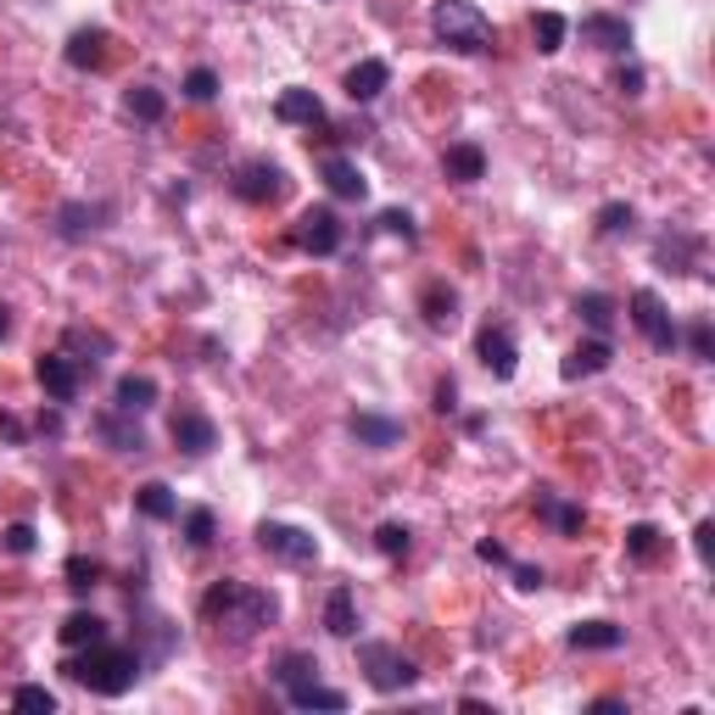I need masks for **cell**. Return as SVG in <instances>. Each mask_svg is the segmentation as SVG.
Here are the masks:
<instances>
[{"label":"cell","mask_w":715,"mask_h":715,"mask_svg":"<svg viewBox=\"0 0 715 715\" xmlns=\"http://www.w3.org/2000/svg\"><path fill=\"white\" fill-rule=\"evenodd\" d=\"M386 85H392V68H386L381 57H364V62H358V68L346 74V96H352L358 107H370Z\"/></svg>","instance_id":"16"},{"label":"cell","mask_w":715,"mask_h":715,"mask_svg":"<svg viewBox=\"0 0 715 715\" xmlns=\"http://www.w3.org/2000/svg\"><path fill=\"white\" fill-rule=\"evenodd\" d=\"M358 665H364V676H370L375 693H403V687L420 682L414 659L403 648H392V643H358Z\"/></svg>","instance_id":"4"},{"label":"cell","mask_w":715,"mask_h":715,"mask_svg":"<svg viewBox=\"0 0 715 715\" xmlns=\"http://www.w3.org/2000/svg\"><path fill=\"white\" fill-rule=\"evenodd\" d=\"M375 548H381L386 559H409V548H414V531H409V526H398V520H386V526L375 531Z\"/></svg>","instance_id":"36"},{"label":"cell","mask_w":715,"mask_h":715,"mask_svg":"<svg viewBox=\"0 0 715 715\" xmlns=\"http://www.w3.org/2000/svg\"><path fill=\"white\" fill-rule=\"evenodd\" d=\"M202 620L229 631V643H246V637H257L263 626L280 620V604H274V592H257L246 581H213L202 592Z\"/></svg>","instance_id":"1"},{"label":"cell","mask_w":715,"mask_h":715,"mask_svg":"<svg viewBox=\"0 0 715 715\" xmlns=\"http://www.w3.org/2000/svg\"><path fill=\"white\" fill-rule=\"evenodd\" d=\"M420 313H425L431 330H453V324H459V291H453L448 280H431V285L420 291Z\"/></svg>","instance_id":"15"},{"label":"cell","mask_w":715,"mask_h":715,"mask_svg":"<svg viewBox=\"0 0 715 715\" xmlns=\"http://www.w3.org/2000/svg\"><path fill=\"white\" fill-rule=\"evenodd\" d=\"M35 375H40V386H46V398H51V403H74V398H79V386H85V370L74 364L68 352H46L40 364H35Z\"/></svg>","instance_id":"10"},{"label":"cell","mask_w":715,"mask_h":715,"mask_svg":"<svg viewBox=\"0 0 715 715\" xmlns=\"http://www.w3.org/2000/svg\"><path fill=\"white\" fill-rule=\"evenodd\" d=\"M576 313H581V324H587L592 335H609V330H615V302H609L604 291H581V296H576Z\"/></svg>","instance_id":"28"},{"label":"cell","mask_w":715,"mask_h":715,"mask_svg":"<svg viewBox=\"0 0 715 715\" xmlns=\"http://www.w3.org/2000/svg\"><path fill=\"white\" fill-rule=\"evenodd\" d=\"M229 190H235L241 202H252V207H268V202H280V196H285V168H280V163H268V157H252V163H241V168H235Z\"/></svg>","instance_id":"5"},{"label":"cell","mask_w":715,"mask_h":715,"mask_svg":"<svg viewBox=\"0 0 715 715\" xmlns=\"http://www.w3.org/2000/svg\"><path fill=\"white\" fill-rule=\"evenodd\" d=\"M476 559H487V565H509V548L487 537V542H476Z\"/></svg>","instance_id":"45"},{"label":"cell","mask_w":715,"mask_h":715,"mask_svg":"<svg viewBox=\"0 0 715 715\" xmlns=\"http://www.w3.org/2000/svg\"><path fill=\"white\" fill-rule=\"evenodd\" d=\"M581 40L620 57V51H631V23L626 18H609V12H592V18H581Z\"/></svg>","instance_id":"13"},{"label":"cell","mask_w":715,"mask_h":715,"mask_svg":"<svg viewBox=\"0 0 715 715\" xmlns=\"http://www.w3.org/2000/svg\"><path fill=\"white\" fill-rule=\"evenodd\" d=\"M285 704H291V709H346V693H335V687H319V676H313V682H296V687H285Z\"/></svg>","instance_id":"26"},{"label":"cell","mask_w":715,"mask_h":715,"mask_svg":"<svg viewBox=\"0 0 715 715\" xmlns=\"http://www.w3.org/2000/svg\"><path fill=\"white\" fill-rule=\"evenodd\" d=\"M7 335H12V307L0 302V341H7Z\"/></svg>","instance_id":"50"},{"label":"cell","mask_w":715,"mask_h":715,"mask_svg":"<svg viewBox=\"0 0 715 715\" xmlns=\"http://www.w3.org/2000/svg\"><path fill=\"white\" fill-rule=\"evenodd\" d=\"M537 520H548L559 537H581V526H587V515H581L576 503L554 498V492H537Z\"/></svg>","instance_id":"24"},{"label":"cell","mask_w":715,"mask_h":715,"mask_svg":"<svg viewBox=\"0 0 715 715\" xmlns=\"http://www.w3.org/2000/svg\"><path fill=\"white\" fill-rule=\"evenodd\" d=\"M631 324L643 330V341H648L654 352H670V346L682 341V330H676L670 307L659 302V291H631Z\"/></svg>","instance_id":"6"},{"label":"cell","mask_w":715,"mask_h":715,"mask_svg":"<svg viewBox=\"0 0 715 715\" xmlns=\"http://www.w3.org/2000/svg\"><path fill=\"white\" fill-rule=\"evenodd\" d=\"M476 352H481V364L492 370V381H515V370H520V346H515V330H509V324H481Z\"/></svg>","instance_id":"9"},{"label":"cell","mask_w":715,"mask_h":715,"mask_svg":"<svg viewBox=\"0 0 715 715\" xmlns=\"http://www.w3.org/2000/svg\"><path fill=\"white\" fill-rule=\"evenodd\" d=\"M565 35H570V23H565L559 12H537V18H531V40H537L542 57H554V51L565 46Z\"/></svg>","instance_id":"31"},{"label":"cell","mask_w":715,"mask_h":715,"mask_svg":"<svg viewBox=\"0 0 715 715\" xmlns=\"http://www.w3.org/2000/svg\"><path fill=\"white\" fill-rule=\"evenodd\" d=\"M615 364V346H609V335H592V341H581L565 364H559V375L565 381H587V375H604Z\"/></svg>","instance_id":"12"},{"label":"cell","mask_w":715,"mask_h":715,"mask_svg":"<svg viewBox=\"0 0 715 715\" xmlns=\"http://www.w3.org/2000/svg\"><path fill=\"white\" fill-rule=\"evenodd\" d=\"M565 643H570V648H581V654H604V648H620V643H626V631H620L615 620H576V626L565 631Z\"/></svg>","instance_id":"19"},{"label":"cell","mask_w":715,"mask_h":715,"mask_svg":"<svg viewBox=\"0 0 715 715\" xmlns=\"http://www.w3.org/2000/svg\"><path fill=\"white\" fill-rule=\"evenodd\" d=\"M693 548H698V559H709V548H715V526H709V520L693 531Z\"/></svg>","instance_id":"49"},{"label":"cell","mask_w":715,"mask_h":715,"mask_svg":"<svg viewBox=\"0 0 715 715\" xmlns=\"http://www.w3.org/2000/svg\"><path fill=\"white\" fill-rule=\"evenodd\" d=\"M23 437H29V425L18 414H0V442H23Z\"/></svg>","instance_id":"47"},{"label":"cell","mask_w":715,"mask_h":715,"mask_svg":"<svg viewBox=\"0 0 715 715\" xmlns=\"http://www.w3.org/2000/svg\"><path fill=\"white\" fill-rule=\"evenodd\" d=\"M442 174L453 179V185H476V179H487V151L481 146H448V157H442Z\"/></svg>","instance_id":"20"},{"label":"cell","mask_w":715,"mask_h":715,"mask_svg":"<svg viewBox=\"0 0 715 715\" xmlns=\"http://www.w3.org/2000/svg\"><path fill=\"white\" fill-rule=\"evenodd\" d=\"M291 241H296L302 252H313V257L341 252V218H335V207H302V213H296Z\"/></svg>","instance_id":"8"},{"label":"cell","mask_w":715,"mask_h":715,"mask_svg":"<svg viewBox=\"0 0 715 715\" xmlns=\"http://www.w3.org/2000/svg\"><path fill=\"white\" fill-rule=\"evenodd\" d=\"M274 118H280V124H307V129H313V124H324V101H319L313 90H285V96L274 101Z\"/></svg>","instance_id":"22"},{"label":"cell","mask_w":715,"mask_h":715,"mask_svg":"<svg viewBox=\"0 0 715 715\" xmlns=\"http://www.w3.org/2000/svg\"><path fill=\"white\" fill-rule=\"evenodd\" d=\"M101 218H107L101 202H62L57 207V235L62 241H85L90 229H101Z\"/></svg>","instance_id":"18"},{"label":"cell","mask_w":715,"mask_h":715,"mask_svg":"<svg viewBox=\"0 0 715 715\" xmlns=\"http://www.w3.org/2000/svg\"><path fill=\"white\" fill-rule=\"evenodd\" d=\"M112 403H118V414H146L157 403V381L151 375H118Z\"/></svg>","instance_id":"23"},{"label":"cell","mask_w":715,"mask_h":715,"mask_svg":"<svg viewBox=\"0 0 715 715\" xmlns=\"http://www.w3.org/2000/svg\"><path fill=\"white\" fill-rule=\"evenodd\" d=\"M35 542H40V537H35V526H29V520L7 526V554H18V559H23V554H35Z\"/></svg>","instance_id":"42"},{"label":"cell","mask_w":715,"mask_h":715,"mask_svg":"<svg viewBox=\"0 0 715 715\" xmlns=\"http://www.w3.org/2000/svg\"><path fill=\"white\" fill-rule=\"evenodd\" d=\"M185 96H190V101H213V96H218V74H213V68H190Z\"/></svg>","instance_id":"41"},{"label":"cell","mask_w":715,"mask_h":715,"mask_svg":"<svg viewBox=\"0 0 715 715\" xmlns=\"http://www.w3.org/2000/svg\"><path fill=\"white\" fill-rule=\"evenodd\" d=\"M324 631H335V637H352V631H358V604H352V587H335V592L324 598Z\"/></svg>","instance_id":"27"},{"label":"cell","mask_w":715,"mask_h":715,"mask_svg":"<svg viewBox=\"0 0 715 715\" xmlns=\"http://www.w3.org/2000/svg\"><path fill=\"white\" fill-rule=\"evenodd\" d=\"M12 709H23V715H51V709H57V693L40 687V682H23V687L12 693Z\"/></svg>","instance_id":"35"},{"label":"cell","mask_w":715,"mask_h":715,"mask_svg":"<svg viewBox=\"0 0 715 715\" xmlns=\"http://www.w3.org/2000/svg\"><path fill=\"white\" fill-rule=\"evenodd\" d=\"M213 537H218L213 509H190V515H185V542H190V548H213Z\"/></svg>","instance_id":"38"},{"label":"cell","mask_w":715,"mask_h":715,"mask_svg":"<svg viewBox=\"0 0 715 715\" xmlns=\"http://www.w3.org/2000/svg\"><path fill=\"white\" fill-rule=\"evenodd\" d=\"M509 570H515V581H520L526 592H537V587H542V570H537V565H515V559H509Z\"/></svg>","instance_id":"46"},{"label":"cell","mask_w":715,"mask_h":715,"mask_svg":"<svg viewBox=\"0 0 715 715\" xmlns=\"http://www.w3.org/2000/svg\"><path fill=\"white\" fill-rule=\"evenodd\" d=\"M62 576H68V587H74V592H90V587L101 581V565H96V559H85V554H74Z\"/></svg>","instance_id":"39"},{"label":"cell","mask_w":715,"mask_h":715,"mask_svg":"<svg viewBox=\"0 0 715 715\" xmlns=\"http://www.w3.org/2000/svg\"><path fill=\"white\" fill-rule=\"evenodd\" d=\"M346 431L364 448H398L403 442V420H392V414H352Z\"/></svg>","instance_id":"17"},{"label":"cell","mask_w":715,"mask_h":715,"mask_svg":"<svg viewBox=\"0 0 715 715\" xmlns=\"http://www.w3.org/2000/svg\"><path fill=\"white\" fill-rule=\"evenodd\" d=\"M257 548L285 559V565H313L319 559V537L302 531V526H285V520H263L257 526Z\"/></svg>","instance_id":"7"},{"label":"cell","mask_w":715,"mask_h":715,"mask_svg":"<svg viewBox=\"0 0 715 715\" xmlns=\"http://www.w3.org/2000/svg\"><path fill=\"white\" fill-rule=\"evenodd\" d=\"M168 437H174V448L190 453V459H202V453L218 448V425H213L207 414H196V409H179L174 425H168Z\"/></svg>","instance_id":"11"},{"label":"cell","mask_w":715,"mask_h":715,"mask_svg":"<svg viewBox=\"0 0 715 715\" xmlns=\"http://www.w3.org/2000/svg\"><path fill=\"white\" fill-rule=\"evenodd\" d=\"M124 107H129V118H140V124H163L168 96H163V90H151V85H135V90L124 96Z\"/></svg>","instance_id":"29"},{"label":"cell","mask_w":715,"mask_h":715,"mask_svg":"<svg viewBox=\"0 0 715 715\" xmlns=\"http://www.w3.org/2000/svg\"><path fill=\"white\" fill-rule=\"evenodd\" d=\"M453 409H459V386L442 381V386H437V414H453Z\"/></svg>","instance_id":"48"},{"label":"cell","mask_w":715,"mask_h":715,"mask_svg":"<svg viewBox=\"0 0 715 715\" xmlns=\"http://www.w3.org/2000/svg\"><path fill=\"white\" fill-rule=\"evenodd\" d=\"M687 346H693V358H698V364H709V358H715V330H709V319H693Z\"/></svg>","instance_id":"40"},{"label":"cell","mask_w":715,"mask_h":715,"mask_svg":"<svg viewBox=\"0 0 715 715\" xmlns=\"http://www.w3.org/2000/svg\"><path fill=\"white\" fill-rule=\"evenodd\" d=\"M431 35L459 57H487L498 46V29H492V18L476 7V0H437L431 7Z\"/></svg>","instance_id":"3"},{"label":"cell","mask_w":715,"mask_h":715,"mask_svg":"<svg viewBox=\"0 0 715 715\" xmlns=\"http://www.w3.org/2000/svg\"><path fill=\"white\" fill-rule=\"evenodd\" d=\"M615 90H620V96H643V68H637V62H626V68L615 74Z\"/></svg>","instance_id":"44"},{"label":"cell","mask_w":715,"mask_h":715,"mask_svg":"<svg viewBox=\"0 0 715 715\" xmlns=\"http://www.w3.org/2000/svg\"><path fill=\"white\" fill-rule=\"evenodd\" d=\"M626 554H631L637 565H648V559H659V526H648V520H637V526L626 531Z\"/></svg>","instance_id":"33"},{"label":"cell","mask_w":715,"mask_h":715,"mask_svg":"<svg viewBox=\"0 0 715 715\" xmlns=\"http://www.w3.org/2000/svg\"><path fill=\"white\" fill-rule=\"evenodd\" d=\"M319 676V659L313 654H285L280 665H274V682L280 687H296V682H313Z\"/></svg>","instance_id":"34"},{"label":"cell","mask_w":715,"mask_h":715,"mask_svg":"<svg viewBox=\"0 0 715 715\" xmlns=\"http://www.w3.org/2000/svg\"><path fill=\"white\" fill-rule=\"evenodd\" d=\"M135 509H140L146 520H174V515H179V503H174V492H168L163 481H146V487L135 492Z\"/></svg>","instance_id":"30"},{"label":"cell","mask_w":715,"mask_h":715,"mask_svg":"<svg viewBox=\"0 0 715 715\" xmlns=\"http://www.w3.org/2000/svg\"><path fill=\"white\" fill-rule=\"evenodd\" d=\"M62 670H68L74 682H85L90 693H101V698H118V693H129V687L140 682L146 659H140L135 648H112V643L101 637V643H90L79 659H68Z\"/></svg>","instance_id":"2"},{"label":"cell","mask_w":715,"mask_h":715,"mask_svg":"<svg viewBox=\"0 0 715 715\" xmlns=\"http://www.w3.org/2000/svg\"><path fill=\"white\" fill-rule=\"evenodd\" d=\"M107 46H112L107 29H79L62 57H68V68H107Z\"/></svg>","instance_id":"21"},{"label":"cell","mask_w":715,"mask_h":715,"mask_svg":"<svg viewBox=\"0 0 715 715\" xmlns=\"http://www.w3.org/2000/svg\"><path fill=\"white\" fill-rule=\"evenodd\" d=\"M319 174H324L330 196H341V202H364V196H370V179L358 174V163H346V157H324Z\"/></svg>","instance_id":"14"},{"label":"cell","mask_w":715,"mask_h":715,"mask_svg":"<svg viewBox=\"0 0 715 715\" xmlns=\"http://www.w3.org/2000/svg\"><path fill=\"white\" fill-rule=\"evenodd\" d=\"M96 431H101V437H107L118 453H146V437H140V425H124L118 414H101V420H96Z\"/></svg>","instance_id":"32"},{"label":"cell","mask_w":715,"mask_h":715,"mask_svg":"<svg viewBox=\"0 0 715 715\" xmlns=\"http://www.w3.org/2000/svg\"><path fill=\"white\" fill-rule=\"evenodd\" d=\"M57 637H62V648H90V643L107 637V620H101L96 609H74V615L57 626Z\"/></svg>","instance_id":"25"},{"label":"cell","mask_w":715,"mask_h":715,"mask_svg":"<svg viewBox=\"0 0 715 715\" xmlns=\"http://www.w3.org/2000/svg\"><path fill=\"white\" fill-rule=\"evenodd\" d=\"M381 229H386V235H403V241H414V235H420V229H414V218H409L403 207H386V213H381Z\"/></svg>","instance_id":"43"},{"label":"cell","mask_w":715,"mask_h":715,"mask_svg":"<svg viewBox=\"0 0 715 715\" xmlns=\"http://www.w3.org/2000/svg\"><path fill=\"white\" fill-rule=\"evenodd\" d=\"M631 224H637L631 202H604V207H598V235H626Z\"/></svg>","instance_id":"37"}]
</instances>
